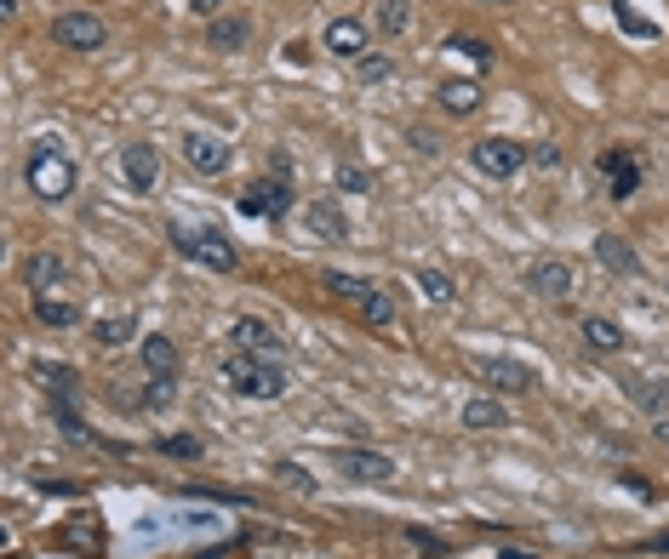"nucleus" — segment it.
<instances>
[{
	"label": "nucleus",
	"mask_w": 669,
	"mask_h": 559,
	"mask_svg": "<svg viewBox=\"0 0 669 559\" xmlns=\"http://www.w3.org/2000/svg\"><path fill=\"white\" fill-rule=\"evenodd\" d=\"M372 29L389 35V40H401L412 29V0H378V12H372Z\"/></svg>",
	"instance_id": "nucleus-24"
},
{
	"label": "nucleus",
	"mask_w": 669,
	"mask_h": 559,
	"mask_svg": "<svg viewBox=\"0 0 669 559\" xmlns=\"http://www.w3.org/2000/svg\"><path fill=\"white\" fill-rule=\"evenodd\" d=\"M23 280H30V292L40 297V292H52L58 280H63V258L58 251H35L30 263H23Z\"/></svg>",
	"instance_id": "nucleus-23"
},
{
	"label": "nucleus",
	"mask_w": 669,
	"mask_h": 559,
	"mask_svg": "<svg viewBox=\"0 0 669 559\" xmlns=\"http://www.w3.org/2000/svg\"><path fill=\"white\" fill-rule=\"evenodd\" d=\"M320 286H327L332 297H343V302H355V309H361V302H366L372 292H378V280H366V274H343V269H327V274H320Z\"/></svg>",
	"instance_id": "nucleus-22"
},
{
	"label": "nucleus",
	"mask_w": 669,
	"mask_h": 559,
	"mask_svg": "<svg viewBox=\"0 0 669 559\" xmlns=\"http://www.w3.org/2000/svg\"><path fill=\"white\" fill-rule=\"evenodd\" d=\"M275 479H281V486H292V491H315V474H304L297 463H275Z\"/></svg>",
	"instance_id": "nucleus-35"
},
{
	"label": "nucleus",
	"mask_w": 669,
	"mask_h": 559,
	"mask_svg": "<svg viewBox=\"0 0 669 559\" xmlns=\"http://www.w3.org/2000/svg\"><path fill=\"white\" fill-rule=\"evenodd\" d=\"M618 486H624V491H635V497H647V502L658 497V491L647 486V479H635V474H618Z\"/></svg>",
	"instance_id": "nucleus-37"
},
{
	"label": "nucleus",
	"mask_w": 669,
	"mask_h": 559,
	"mask_svg": "<svg viewBox=\"0 0 669 559\" xmlns=\"http://www.w3.org/2000/svg\"><path fill=\"white\" fill-rule=\"evenodd\" d=\"M120 177H127L132 194H155V183H161V148L155 143H127V148H120Z\"/></svg>",
	"instance_id": "nucleus-9"
},
{
	"label": "nucleus",
	"mask_w": 669,
	"mask_h": 559,
	"mask_svg": "<svg viewBox=\"0 0 669 559\" xmlns=\"http://www.w3.org/2000/svg\"><path fill=\"white\" fill-rule=\"evenodd\" d=\"M527 143H515V138H481L476 148H469V166H476L481 177H515V171H527Z\"/></svg>",
	"instance_id": "nucleus-5"
},
{
	"label": "nucleus",
	"mask_w": 669,
	"mask_h": 559,
	"mask_svg": "<svg viewBox=\"0 0 669 559\" xmlns=\"http://www.w3.org/2000/svg\"><path fill=\"white\" fill-rule=\"evenodd\" d=\"M155 451L161 456H201V440H195V435H161Z\"/></svg>",
	"instance_id": "nucleus-34"
},
{
	"label": "nucleus",
	"mask_w": 669,
	"mask_h": 559,
	"mask_svg": "<svg viewBox=\"0 0 669 559\" xmlns=\"http://www.w3.org/2000/svg\"><path fill=\"white\" fill-rule=\"evenodd\" d=\"M412 280H418V292H424L430 302H453V297H458V286H453V274H441V269H418Z\"/></svg>",
	"instance_id": "nucleus-30"
},
{
	"label": "nucleus",
	"mask_w": 669,
	"mask_h": 559,
	"mask_svg": "<svg viewBox=\"0 0 669 559\" xmlns=\"http://www.w3.org/2000/svg\"><path fill=\"white\" fill-rule=\"evenodd\" d=\"M132 332H138V320H132V314H109V320H97V325H92V337L104 343V348L132 343Z\"/></svg>",
	"instance_id": "nucleus-29"
},
{
	"label": "nucleus",
	"mask_w": 669,
	"mask_h": 559,
	"mask_svg": "<svg viewBox=\"0 0 669 559\" xmlns=\"http://www.w3.org/2000/svg\"><path fill=\"white\" fill-rule=\"evenodd\" d=\"M361 320L378 325V332H384V325H395V302H389V292H372V297L361 302Z\"/></svg>",
	"instance_id": "nucleus-32"
},
{
	"label": "nucleus",
	"mask_w": 669,
	"mask_h": 559,
	"mask_svg": "<svg viewBox=\"0 0 669 559\" xmlns=\"http://www.w3.org/2000/svg\"><path fill=\"white\" fill-rule=\"evenodd\" d=\"M246 40H253V23H246V17H212L207 23V46H212V52H240V46Z\"/></svg>",
	"instance_id": "nucleus-20"
},
{
	"label": "nucleus",
	"mask_w": 669,
	"mask_h": 559,
	"mask_svg": "<svg viewBox=\"0 0 669 559\" xmlns=\"http://www.w3.org/2000/svg\"><path fill=\"white\" fill-rule=\"evenodd\" d=\"M664 292H669V280H664Z\"/></svg>",
	"instance_id": "nucleus-41"
},
{
	"label": "nucleus",
	"mask_w": 669,
	"mask_h": 559,
	"mask_svg": "<svg viewBox=\"0 0 669 559\" xmlns=\"http://www.w3.org/2000/svg\"><path fill=\"white\" fill-rule=\"evenodd\" d=\"M35 320L52 325V332H69V325H81V309H74V302H63V297H52V292H40V297H35Z\"/></svg>",
	"instance_id": "nucleus-26"
},
{
	"label": "nucleus",
	"mask_w": 669,
	"mask_h": 559,
	"mask_svg": "<svg viewBox=\"0 0 669 559\" xmlns=\"http://www.w3.org/2000/svg\"><path fill=\"white\" fill-rule=\"evenodd\" d=\"M23 183L35 189V200H46V206H58V200H69V194H74V183H81V171H74V160L58 148V138H40V143L30 148Z\"/></svg>",
	"instance_id": "nucleus-1"
},
{
	"label": "nucleus",
	"mask_w": 669,
	"mask_h": 559,
	"mask_svg": "<svg viewBox=\"0 0 669 559\" xmlns=\"http://www.w3.org/2000/svg\"><path fill=\"white\" fill-rule=\"evenodd\" d=\"M35 383L52 394V405H74V389H81V377H74L63 360H40V366H35Z\"/></svg>",
	"instance_id": "nucleus-19"
},
{
	"label": "nucleus",
	"mask_w": 669,
	"mask_h": 559,
	"mask_svg": "<svg viewBox=\"0 0 669 559\" xmlns=\"http://www.w3.org/2000/svg\"><path fill=\"white\" fill-rule=\"evenodd\" d=\"M527 292L532 297H550V302H561V297H573V269H566L561 258H543V263H527Z\"/></svg>",
	"instance_id": "nucleus-12"
},
{
	"label": "nucleus",
	"mask_w": 669,
	"mask_h": 559,
	"mask_svg": "<svg viewBox=\"0 0 669 559\" xmlns=\"http://www.w3.org/2000/svg\"><path fill=\"white\" fill-rule=\"evenodd\" d=\"M601 177H607V194L618 200V206H624V200H635L641 194V183H647V166H641V155L630 143H612V148H601Z\"/></svg>",
	"instance_id": "nucleus-4"
},
{
	"label": "nucleus",
	"mask_w": 669,
	"mask_h": 559,
	"mask_svg": "<svg viewBox=\"0 0 669 559\" xmlns=\"http://www.w3.org/2000/svg\"><path fill=\"white\" fill-rule=\"evenodd\" d=\"M441 52H458V58H469L476 69H492V63H498V52H492L486 40H476V35H453V40L441 46Z\"/></svg>",
	"instance_id": "nucleus-28"
},
{
	"label": "nucleus",
	"mask_w": 669,
	"mask_h": 559,
	"mask_svg": "<svg viewBox=\"0 0 669 559\" xmlns=\"http://www.w3.org/2000/svg\"><path fill=\"white\" fill-rule=\"evenodd\" d=\"M366 40H372V29H366L361 17H332L327 35H320V52H332V58H361Z\"/></svg>",
	"instance_id": "nucleus-14"
},
{
	"label": "nucleus",
	"mask_w": 669,
	"mask_h": 559,
	"mask_svg": "<svg viewBox=\"0 0 669 559\" xmlns=\"http://www.w3.org/2000/svg\"><path fill=\"white\" fill-rule=\"evenodd\" d=\"M578 337H584L589 348H601V354H618V348H624V332H618L607 314H584V320H578Z\"/></svg>",
	"instance_id": "nucleus-25"
},
{
	"label": "nucleus",
	"mask_w": 669,
	"mask_h": 559,
	"mask_svg": "<svg viewBox=\"0 0 669 559\" xmlns=\"http://www.w3.org/2000/svg\"><path fill=\"white\" fill-rule=\"evenodd\" d=\"M389 74H395V63L384 58V52H372V58H361V81L372 86V81H389Z\"/></svg>",
	"instance_id": "nucleus-36"
},
{
	"label": "nucleus",
	"mask_w": 669,
	"mask_h": 559,
	"mask_svg": "<svg viewBox=\"0 0 669 559\" xmlns=\"http://www.w3.org/2000/svg\"><path fill=\"white\" fill-rule=\"evenodd\" d=\"M166 240H172V251H178V258L201 263V269H212V274H230V269L240 263V251H235V240L223 235V228H184V223H172Z\"/></svg>",
	"instance_id": "nucleus-3"
},
{
	"label": "nucleus",
	"mask_w": 669,
	"mask_h": 559,
	"mask_svg": "<svg viewBox=\"0 0 669 559\" xmlns=\"http://www.w3.org/2000/svg\"><path fill=\"white\" fill-rule=\"evenodd\" d=\"M595 258H601V269H612L618 280H641V251L624 246L618 235H595Z\"/></svg>",
	"instance_id": "nucleus-17"
},
{
	"label": "nucleus",
	"mask_w": 669,
	"mask_h": 559,
	"mask_svg": "<svg viewBox=\"0 0 669 559\" xmlns=\"http://www.w3.org/2000/svg\"><path fill=\"white\" fill-rule=\"evenodd\" d=\"M223 383H230L240 400H281L286 394V366L281 360H269V354H230V360H223Z\"/></svg>",
	"instance_id": "nucleus-2"
},
{
	"label": "nucleus",
	"mask_w": 669,
	"mask_h": 559,
	"mask_svg": "<svg viewBox=\"0 0 669 559\" xmlns=\"http://www.w3.org/2000/svg\"><path fill=\"white\" fill-rule=\"evenodd\" d=\"M189 7H195V12H201L207 23H212V17H223V0H189Z\"/></svg>",
	"instance_id": "nucleus-38"
},
{
	"label": "nucleus",
	"mask_w": 669,
	"mask_h": 559,
	"mask_svg": "<svg viewBox=\"0 0 669 559\" xmlns=\"http://www.w3.org/2000/svg\"><path fill=\"white\" fill-rule=\"evenodd\" d=\"M230 332H235V348L240 354H269V360H281V348H286V337L269 320H258V314H240Z\"/></svg>",
	"instance_id": "nucleus-11"
},
{
	"label": "nucleus",
	"mask_w": 669,
	"mask_h": 559,
	"mask_svg": "<svg viewBox=\"0 0 669 559\" xmlns=\"http://www.w3.org/2000/svg\"><path fill=\"white\" fill-rule=\"evenodd\" d=\"M612 7H618V23H624L630 35H641V40H658V23H647V17H635V12H630V0H612Z\"/></svg>",
	"instance_id": "nucleus-33"
},
{
	"label": "nucleus",
	"mask_w": 669,
	"mask_h": 559,
	"mask_svg": "<svg viewBox=\"0 0 669 559\" xmlns=\"http://www.w3.org/2000/svg\"><path fill=\"white\" fill-rule=\"evenodd\" d=\"M476 377L481 383H492V389H509V394H527L538 377L520 366V360H476Z\"/></svg>",
	"instance_id": "nucleus-16"
},
{
	"label": "nucleus",
	"mask_w": 669,
	"mask_h": 559,
	"mask_svg": "<svg viewBox=\"0 0 669 559\" xmlns=\"http://www.w3.org/2000/svg\"><path fill=\"white\" fill-rule=\"evenodd\" d=\"M647 548H664V554H669V537H658V543H647Z\"/></svg>",
	"instance_id": "nucleus-40"
},
{
	"label": "nucleus",
	"mask_w": 669,
	"mask_h": 559,
	"mask_svg": "<svg viewBox=\"0 0 669 559\" xmlns=\"http://www.w3.org/2000/svg\"><path fill=\"white\" fill-rule=\"evenodd\" d=\"M435 104H441V115H453V120H463V115H476L486 97H481V81H441V92H435Z\"/></svg>",
	"instance_id": "nucleus-18"
},
{
	"label": "nucleus",
	"mask_w": 669,
	"mask_h": 559,
	"mask_svg": "<svg viewBox=\"0 0 669 559\" xmlns=\"http://www.w3.org/2000/svg\"><path fill=\"white\" fill-rule=\"evenodd\" d=\"M52 46H63V52H104L109 23L92 12H63V17H52Z\"/></svg>",
	"instance_id": "nucleus-6"
},
{
	"label": "nucleus",
	"mask_w": 669,
	"mask_h": 559,
	"mask_svg": "<svg viewBox=\"0 0 669 559\" xmlns=\"http://www.w3.org/2000/svg\"><path fill=\"white\" fill-rule=\"evenodd\" d=\"M178 148H184V160L201 171V177H223V171H230V160H235V148L223 143L218 132H184Z\"/></svg>",
	"instance_id": "nucleus-8"
},
{
	"label": "nucleus",
	"mask_w": 669,
	"mask_h": 559,
	"mask_svg": "<svg viewBox=\"0 0 669 559\" xmlns=\"http://www.w3.org/2000/svg\"><path fill=\"white\" fill-rule=\"evenodd\" d=\"M240 212L246 217H269V223L286 217L292 212V183L286 177H258V183H246L240 189Z\"/></svg>",
	"instance_id": "nucleus-7"
},
{
	"label": "nucleus",
	"mask_w": 669,
	"mask_h": 559,
	"mask_svg": "<svg viewBox=\"0 0 669 559\" xmlns=\"http://www.w3.org/2000/svg\"><path fill=\"white\" fill-rule=\"evenodd\" d=\"M509 423V412H504V400H463V428H476V435H481V428H504Z\"/></svg>",
	"instance_id": "nucleus-27"
},
{
	"label": "nucleus",
	"mask_w": 669,
	"mask_h": 559,
	"mask_svg": "<svg viewBox=\"0 0 669 559\" xmlns=\"http://www.w3.org/2000/svg\"><path fill=\"white\" fill-rule=\"evenodd\" d=\"M653 435H658V440L669 445V417H658V423H653Z\"/></svg>",
	"instance_id": "nucleus-39"
},
{
	"label": "nucleus",
	"mask_w": 669,
	"mask_h": 559,
	"mask_svg": "<svg viewBox=\"0 0 669 559\" xmlns=\"http://www.w3.org/2000/svg\"><path fill=\"white\" fill-rule=\"evenodd\" d=\"M138 360H143V371H149V377H178V343L155 332V337H143Z\"/></svg>",
	"instance_id": "nucleus-21"
},
{
	"label": "nucleus",
	"mask_w": 669,
	"mask_h": 559,
	"mask_svg": "<svg viewBox=\"0 0 669 559\" xmlns=\"http://www.w3.org/2000/svg\"><path fill=\"white\" fill-rule=\"evenodd\" d=\"M332 463H338V474H350V479H366V486H389L395 479V456H384V451H332Z\"/></svg>",
	"instance_id": "nucleus-10"
},
{
	"label": "nucleus",
	"mask_w": 669,
	"mask_h": 559,
	"mask_svg": "<svg viewBox=\"0 0 669 559\" xmlns=\"http://www.w3.org/2000/svg\"><path fill=\"white\" fill-rule=\"evenodd\" d=\"M618 383H624V394L641 405V412L669 417V383H658V377H647V371H624V377H618Z\"/></svg>",
	"instance_id": "nucleus-15"
},
{
	"label": "nucleus",
	"mask_w": 669,
	"mask_h": 559,
	"mask_svg": "<svg viewBox=\"0 0 669 559\" xmlns=\"http://www.w3.org/2000/svg\"><path fill=\"white\" fill-rule=\"evenodd\" d=\"M304 228H309V240H327V246L350 240V217H343L338 200H309V206H304Z\"/></svg>",
	"instance_id": "nucleus-13"
},
{
	"label": "nucleus",
	"mask_w": 669,
	"mask_h": 559,
	"mask_svg": "<svg viewBox=\"0 0 669 559\" xmlns=\"http://www.w3.org/2000/svg\"><path fill=\"white\" fill-rule=\"evenodd\" d=\"M332 183H338L343 194H366V189H372V171H366V166H355V160H343V166L332 171Z\"/></svg>",
	"instance_id": "nucleus-31"
}]
</instances>
